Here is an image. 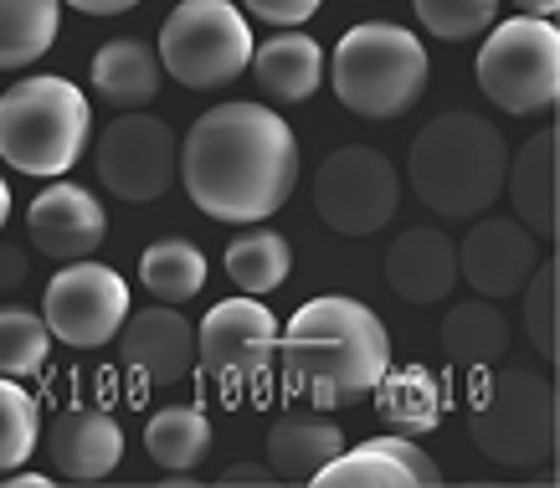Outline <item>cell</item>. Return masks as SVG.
I'll use <instances>...</instances> for the list:
<instances>
[{"mask_svg":"<svg viewBox=\"0 0 560 488\" xmlns=\"http://www.w3.org/2000/svg\"><path fill=\"white\" fill-rule=\"evenodd\" d=\"M427 47L396 21H365L340 36L329 57L335 98L360 118H401L427 93Z\"/></svg>","mask_w":560,"mask_h":488,"instance_id":"5","label":"cell"},{"mask_svg":"<svg viewBox=\"0 0 560 488\" xmlns=\"http://www.w3.org/2000/svg\"><path fill=\"white\" fill-rule=\"evenodd\" d=\"M51 355V329L32 309H0V375H42Z\"/></svg>","mask_w":560,"mask_h":488,"instance_id":"30","label":"cell"},{"mask_svg":"<svg viewBox=\"0 0 560 488\" xmlns=\"http://www.w3.org/2000/svg\"><path fill=\"white\" fill-rule=\"evenodd\" d=\"M278 319L257 299H226L196 329V360L206 375H217L221 386H242V381H262L278 360Z\"/></svg>","mask_w":560,"mask_h":488,"instance_id":"12","label":"cell"},{"mask_svg":"<svg viewBox=\"0 0 560 488\" xmlns=\"http://www.w3.org/2000/svg\"><path fill=\"white\" fill-rule=\"evenodd\" d=\"M47 457L57 478L72 484H98L124 463V427L103 406H68L47 427Z\"/></svg>","mask_w":560,"mask_h":488,"instance_id":"15","label":"cell"},{"mask_svg":"<svg viewBox=\"0 0 560 488\" xmlns=\"http://www.w3.org/2000/svg\"><path fill=\"white\" fill-rule=\"evenodd\" d=\"M26 232L47 257L57 263H78V257L98 253L103 232H108V217L93 190L72 186V181H51L32 206H26Z\"/></svg>","mask_w":560,"mask_h":488,"instance_id":"16","label":"cell"},{"mask_svg":"<svg viewBox=\"0 0 560 488\" xmlns=\"http://www.w3.org/2000/svg\"><path fill=\"white\" fill-rule=\"evenodd\" d=\"M5 217H11V186L0 181V226H5Z\"/></svg>","mask_w":560,"mask_h":488,"instance_id":"39","label":"cell"},{"mask_svg":"<svg viewBox=\"0 0 560 488\" xmlns=\"http://www.w3.org/2000/svg\"><path fill=\"white\" fill-rule=\"evenodd\" d=\"M504 170H510L504 135L468 108L438 114L427 129H417L407 154L417 201L447 221H474L493 211V201L504 196Z\"/></svg>","mask_w":560,"mask_h":488,"instance_id":"3","label":"cell"},{"mask_svg":"<svg viewBox=\"0 0 560 488\" xmlns=\"http://www.w3.org/2000/svg\"><path fill=\"white\" fill-rule=\"evenodd\" d=\"M139 283L160 303H186L206 288V253L190 236H160L139 257Z\"/></svg>","mask_w":560,"mask_h":488,"instance_id":"27","label":"cell"},{"mask_svg":"<svg viewBox=\"0 0 560 488\" xmlns=\"http://www.w3.org/2000/svg\"><path fill=\"white\" fill-rule=\"evenodd\" d=\"M293 272V247L289 236H278L272 226H253L226 247V278L242 293H272L278 283H289Z\"/></svg>","mask_w":560,"mask_h":488,"instance_id":"28","label":"cell"},{"mask_svg":"<svg viewBox=\"0 0 560 488\" xmlns=\"http://www.w3.org/2000/svg\"><path fill=\"white\" fill-rule=\"evenodd\" d=\"M556 170H560V135L540 129L525 139V150L510 160L504 170V190L514 201V221H525L535 242H550L560 232V211H556Z\"/></svg>","mask_w":560,"mask_h":488,"instance_id":"19","label":"cell"},{"mask_svg":"<svg viewBox=\"0 0 560 488\" xmlns=\"http://www.w3.org/2000/svg\"><path fill=\"white\" fill-rule=\"evenodd\" d=\"M253 72L272 103H304L324 83V47L304 32H278L253 47Z\"/></svg>","mask_w":560,"mask_h":488,"instance_id":"23","label":"cell"},{"mask_svg":"<svg viewBox=\"0 0 560 488\" xmlns=\"http://www.w3.org/2000/svg\"><path fill=\"white\" fill-rule=\"evenodd\" d=\"M119 350H124V365H129L144 386H175V381H186L190 365H196V329H190L175 309L154 303V309H139V314L124 319Z\"/></svg>","mask_w":560,"mask_h":488,"instance_id":"17","label":"cell"},{"mask_svg":"<svg viewBox=\"0 0 560 488\" xmlns=\"http://www.w3.org/2000/svg\"><path fill=\"white\" fill-rule=\"evenodd\" d=\"M93 165H98V181L119 201H160L180 175V139L165 118L119 114L93 144Z\"/></svg>","mask_w":560,"mask_h":488,"instance_id":"10","label":"cell"},{"mask_svg":"<svg viewBox=\"0 0 560 488\" xmlns=\"http://www.w3.org/2000/svg\"><path fill=\"white\" fill-rule=\"evenodd\" d=\"M411 5L438 42H474L478 32H489L499 11V0H411Z\"/></svg>","mask_w":560,"mask_h":488,"instance_id":"32","label":"cell"},{"mask_svg":"<svg viewBox=\"0 0 560 488\" xmlns=\"http://www.w3.org/2000/svg\"><path fill=\"white\" fill-rule=\"evenodd\" d=\"M144 453L160 473H190L211 453V421L196 406H160L144 421Z\"/></svg>","mask_w":560,"mask_h":488,"instance_id":"25","label":"cell"},{"mask_svg":"<svg viewBox=\"0 0 560 488\" xmlns=\"http://www.w3.org/2000/svg\"><path fill=\"white\" fill-rule=\"evenodd\" d=\"M42 438V406L26 386H16L11 375H0V478L16 473L26 457L36 453Z\"/></svg>","mask_w":560,"mask_h":488,"instance_id":"29","label":"cell"},{"mask_svg":"<svg viewBox=\"0 0 560 488\" xmlns=\"http://www.w3.org/2000/svg\"><path fill=\"white\" fill-rule=\"evenodd\" d=\"M345 448V432L329 417L289 411L268 427V468L278 484H314V473Z\"/></svg>","mask_w":560,"mask_h":488,"instance_id":"21","label":"cell"},{"mask_svg":"<svg viewBox=\"0 0 560 488\" xmlns=\"http://www.w3.org/2000/svg\"><path fill=\"white\" fill-rule=\"evenodd\" d=\"M510 350V319L499 314L493 299L453 303L442 319V355L463 371H489L499 355Z\"/></svg>","mask_w":560,"mask_h":488,"instance_id":"24","label":"cell"},{"mask_svg":"<svg viewBox=\"0 0 560 488\" xmlns=\"http://www.w3.org/2000/svg\"><path fill=\"white\" fill-rule=\"evenodd\" d=\"M520 293H525V324L535 350L545 360H560V263L556 257H545Z\"/></svg>","mask_w":560,"mask_h":488,"instance_id":"31","label":"cell"},{"mask_svg":"<svg viewBox=\"0 0 560 488\" xmlns=\"http://www.w3.org/2000/svg\"><path fill=\"white\" fill-rule=\"evenodd\" d=\"M478 88L504 114H550L560 98V32L540 16L499 21L478 47Z\"/></svg>","mask_w":560,"mask_h":488,"instance_id":"8","label":"cell"},{"mask_svg":"<svg viewBox=\"0 0 560 488\" xmlns=\"http://www.w3.org/2000/svg\"><path fill=\"white\" fill-rule=\"evenodd\" d=\"M221 484H278V473L268 463H232V468L221 473Z\"/></svg>","mask_w":560,"mask_h":488,"instance_id":"35","label":"cell"},{"mask_svg":"<svg viewBox=\"0 0 560 488\" xmlns=\"http://www.w3.org/2000/svg\"><path fill=\"white\" fill-rule=\"evenodd\" d=\"M62 26V0H0V72L32 68L51 51Z\"/></svg>","mask_w":560,"mask_h":488,"instance_id":"26","label":"cell"},{"mask_svg":"<svg viewBox=\"0 0 560 488\" xmlns=\"http://www.w3.org/2000/svg\"><path fill=\"white\" fill-rule=\"evenodd\" d=\"M540 268L535 253V232L514 217H474V232L463 236L458 247V278L474 283V293L483 299H510L529 283V272Z\"/></svg>","mask_w":560,"mask_h":488,"instance_id":"13","label":"cell"},{"mask_svg":"<svg viewBox=\"0 0 560 488\" xmlns=\"http://www.w3.org/2000/svg\"><path fill=\"white\" fill-rule=\"evenodd\" d=\"M514 5H520L525 16H540V21H550L560 11V0H514Z\"/></svg>","mask_w":560,"mask_h":488,"instance_id":"37","label":"cell"},{"mask_svg":"<svg viewBox=\"0 0 560 488\" xmlns=\"http://www.w3.org/2000/svg\"><path fill=\"white\" fill-rule=\"evenodd\" d=\"M21 283H26V253L11 247V242H0V293H11Z\"/></svg>","mask_w":560,"mask_h":488,"instance_id":"34","label":"cell"},{"mask_svg":"<svg viewBox=\"0 0 560 488\" xmlns=\"http://www.w3.org/2000/svg\"><path fill=\"white\" fill-rule=\"evenodd\" d=\"M401 206V170L371 144H345L314 175V211L340 236L381 232Z\"/></svg>","mask_w":560,"mask_h":488,"instance_id":"9","label":"cell"},{"mask_svg":"<svg viewBox=\"0 0 560 488\" xmlns=\"http://www.w3.org/2000/svg\"><path fill=\"white\" fill-rule=\"evenodd\" d=\"M5 484H16V488H47L51 478H47V473H26V468H16V473H5Z\"/></svg>","mask_w":560,"mask_h":488,"instance_id":"38","label":"cell"},{"mask_svg":"<svg viewBox=\"0 0 560 488\" xmlns=\"http://www.w3.org/2000/svg\"><path fill=\"white\" fill-rule=\"evenodd\" d=\"M386 283L407 303H438L458 283V247L438 226H411L390 242L386 253Z\"/></svg>","mask_w":560,"mask_h":488,"instance_id":"18","label":"cell"},{"mask_svg":"<svg viewBox=\"0 0 560 488\" xmlns=\"http://www.w3.org/2000/svg\"><path fill=\"white\" fill-rule=\"evenodd\" d=\"M62 5H78L83 16H124V11H135L139 0H62Z\"/></svg>","mask_w":560,"mask_h":488,"instance_id":"36","label":"cell"},{"mask_svg":"<svg viewBox=\"0 0 560 488\" xmlns=\"http://www.w3.org/2000/svg\"><path fill=\"white\" fill-rule=\"evenodd\" d=\"M42 319H47L51 339H62L72 350H98L108 339H119L124 319H129V283L114 268L78 257L47 283Z\"/></svg>","mask_w":560,"mask_h":488,"instance_id":"11","label":"cell"},{"mask_svg":"<svg viewBox=\"0 0 560 488\" xmlns=\"http://www.w3.org/2000/svg\"><path fill=\"white\" fill-rule=\"evenodd\" d=\"M165 68H160V51L139 36H119V42H103L93 57V93L119 114H135L160 93Z\"/></svg>","mask_w":560,"mask_h":488,"instance_id":"20","label":"cell"},{"mask_svg":"<svg viewBox=\"0 0 560 488\" xmlns=\"http://www.w3.org/2000/svg\"><path fill=\"white\" fill-rule=\"evenodd\" d=\"M88 135H93V108L83 88L57 72L21 78L0 98V160L21 175H36V181L68 175L83 160Z\"/></svg>","mask_w":560,"mask_h":488,"instance_id":"4","label":"cell"},{"mask_svg":"<svg viewBox=\"0 0 560 488\" xmlns=\"http://www.w3.org/2000/svg\"><path fill=\"white\" fill-rule=\"evenodd\" d=\"M468 432L478 453L504 468L550 463L560 442V402L556 386L535 371H499L468 402Z\"/></svg>","mask_w":560,"mask_h":488,"instance_id":"6","label":"cell"},{"mask_svg":"<svg viewBox=\"0 0 560 488\" xmlns=\"http://www.w3.org/2000/svg\"><path fill=\"white\" fill-rule=\"evenodd\" d=\"M278 355L289 386L304 391L319 411H335L375 391L390 365V335L371 303L324 293L289 319L278 335Z\"/></svg>","mask_w":560,"mask_h":488,"instance_id":"2","label":"cell"},{"mask_svg":"<svg viewBox=\"0 0 560 488\" xmlns=\"http://www.w3.org/2000/svg\"><path fill=\"white\" fill-rule=\"evenodd\" d=\"M253 26L226 0H180L160 26V68L180 88H226L253 62Z\"/></svg>","mask_w":560,"mask_h":488,"instance_id":"7","label":"cell"},{"mask_svg":"<svg viewBox=\"0 0 560 488\" xmlns=\"http://www.w3.org/2000/svg\"><path fill=\"white\" fill-rule=\"evenodd\" d=\"M180 181L211 221H268L299 186V139L262 103H217L180 139Z\"/></svg>","mask_w":560,"mask_h":488,"instance_id":"1","label":"cell"},{"mask_svg":"<svg viewBox=\"0 0 560 488\" xmlns=\"http://www.w3.org/2000/svg\"><path fill=\"white\" fill-rule=\"evenodd\" d=\"M242 5H247L257 21H268V26H283V32L304 26V21L319 11V0H242Z\"/></svg>","mask_w":560,"mask_h":488,"instance_id":"33","label":"cell"},{"mask_svg":"<svg viewBox=\"0 0 560 488\" xmlns=\"http://www.w3.org/2000/svg\"><path fill=\"white\" fill-rule=\"evenodd\" d=\"M319 488H438L442 484V468L432 457L417 448V438H371L350 448V453H335L314 473Z\"/></svg>","mask_w":560,"mask_h":488,"instance_id":"14","label":"cell"},{"mask_svg":"<svg viewBox=\"0 0 560 488\" xmlns=\"http://www.w3.org/2000/svg\"><path fill=\"white\" fill-rule=\"evenodd\" d=\"M371 396L381 421L401 438H422V432L442 427V411H447V391L427 365H396V371L386 365V375L375 381Z\"/></svg>","mask_w":560,"mask_h":488,"instance_id":"22","label":"cell"}]
</instances>
